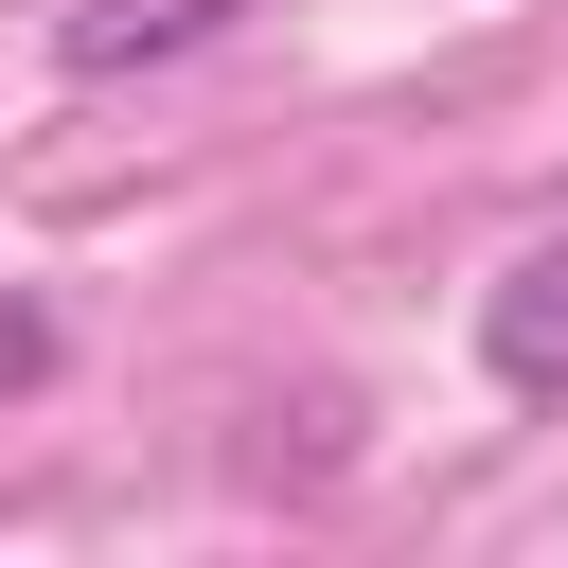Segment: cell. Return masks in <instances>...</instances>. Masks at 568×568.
Here are the masks:
<instances>
[{
    "label": "cell",
    "mask_w": 568,
    "mask_h": 568,
    "mask_svg": "<svg viewBox=\"0 0 568 568\" xmlns=\"http://www.w3.org/2000/svg\"><path fill=\"white\" fill-rule=\"evenodd\" d=\"M248 0H71V71H142V53H195V36H231Z\"/></svg>",
    "instance_id": "7a4b0ae2"
},
{
    "label": "cell",
    "mask_w": 568,
    "mask_h": 568,
    "mask_svg": "<svg viewBox=\"0 0 568 568\" xmlns=\"http://www.w3.org/2000/svg\"><path fill=\"white\" fill-rule=\"evenodd\" d=\"M479 355H497V390H532V408L568 390V231L497 266V302H479Z\"/></svg>",
    "instance_id": "6da1fadb"
},
{
    "label": "cell",
    "mask_w": 568,
    "mask_h": 568,
    "mask_svg": "<svg viewBox=\"0 0 568 568\" xmlns=\"http://www.w3.org/2000/svg\"><path fill=\"white\" fill-rule=\"evenodd\" d=\"M36 355H53V337H36V320H0V390H18V373H36Z\"/></svg>",
    "instance_id": "3957f363"
}]
</instances>
